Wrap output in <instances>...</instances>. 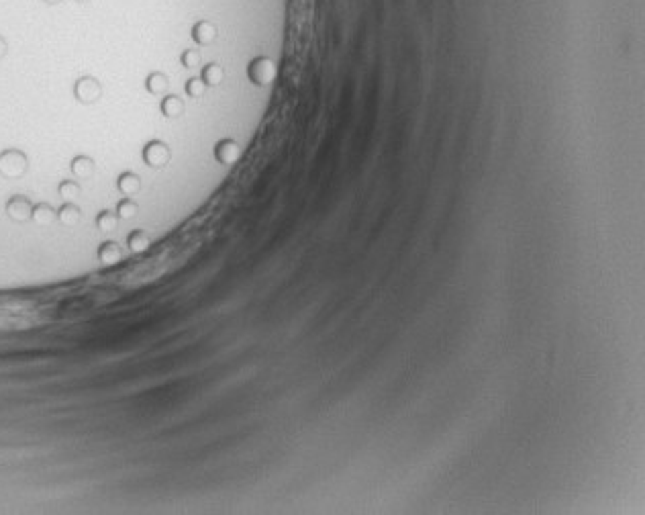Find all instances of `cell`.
<instances>
[{
    "instance_id": "1",
    "label": "cell",
    "mask_w": 645,
    "mask_h": 515,
    "mask_svg": "<svg viewBox=\"0 0 645 515\" xmlns=\"http://www.w3.org/2000/svg\"><path fill=\"white\" fill-rule=\"evenodd\" d=\"M29 170V158L25 152L16 150V148H8L4 152H0V176L8 178V180H16L21 176H25Z\"/></svg>"
},
{
    "instance_id": "2",
    "label": "cell",
    "mask_w": 645,
    "mask_h": 515,
    "mask_svg": "<svg viewBox=\"0 0 645 515\" xmlns=\"http://www.w3.org/2000/svg\"><path fill=\"white\" fill-rule=\"evenodd\" d=\"M276 74H278L276 64L270 58H266V56H259V58L251 60V64L247 66V76L255 86L272 84L276 80Z\"/></svg>"
},
{
    "instance_id": "3",
    "label": "cell",
    "mask_w": 645,
    "mask_h": 515,
    "mask_svg": "<svg viewBox=\"0 0 645 515\" xmlns=\"http://www.w3.org/2000/svg\"><path fill=\"white\" fill-rule=\"evenodd\" d=\"M141 158H143L145 166H150V168H163L169 162L172 154H169L167 144H163L161 139H152L143 146Z\"/></svg>"
},
{
    "instance_id": "4",
    "label": "cell",
    "mask_w": 645,
    "mask_h": 515,
    "mask_svg": "<svg viewBox=\"0 0 645 515\" xmlns=\"http://www.w3.org/2000/svg\"><path fill=\"white\" fill-rule=\"evenodd\" d=\"M74 96L82 104H94L102 96V86L92 76H82L74 84Z\"/></svg>"
},
{
    "instance_id": "5",
    "label": "cell",
    "mask_w": 645,
    "mask_h": 515,
    "mask_svg": "<svg viewBox=\"0 0 645 515\" xmlns=\"http://www.w3.org/2000/svg\"><path fill=\"white\" fill-rule=\"evenodd\" d=\"M6 215L16 221V223H25L31 219V213H33V203L29 196L25 194H14L6 201V207H4Z\"/></svg>"
},
{
    "instance_id": "6",
    "label": "cell",
    "mask_w": 645,
    "mask_h": 515,
    "mask_svg": "<svg viewBox=\"0 0 645 515\" xmlns=\"http://www.w3.org/2000/svg\"><path fill=\"white\" fill-rule=\"evenodd\" d=\"M215 158H217L219 164L231 166V164H235V162L242 158V148H239L237 141H233V139H221V141L215 146Z\"/></svg>"
},
{
    "instance_id": "7",
    "label": "cell",
    "mask_w": 645,
    "mask_h": 515,
    "mask_svg": "<svg viewBox=\"0 0 645 515\" xmlns=\"http://www.w3.org/2000/svg\"><path fill=\"white\" fill-rule=\"evenodd\" d=\"M192 39L198 45H211L217 39V27L211 21H198L192 27Z\"/></svg>"
},
{
    "instance_id": "8",
    "label": "cell",
    "mask_w": 645,
    "mask_h": 515,
    "mask_svg": "<svg viewBox=\"0 0 645 515\" xmlns=\"http://www.w3.org/2000/svg\"><path fill=\"white\" fill-rule=\"evenodd\" d=\"M117 188L123 196H133L141 190V178L135 172H123L117 178Z\"/></svg>"
},
{
    "instance_id": "9",
    "label": "cell",
    "mask_w": 645,
    "mask_h": 515,
    "mask_svg": "<svg viewBox=\"0 0 645 515\" xmlns=\"http://www.w3.org/2000/svg\"><path fill=\"white\" fill-rule=\"evenodd\" d=\"M31 219H33L37 225H41V227H49V225L58 219V211H56L49 203H37V205H33Z\"/></svg>"
},
{
    "instance_id": "10",
    "label": "cell",
    "mask_w": 645,
    "mask_h": 515,
    "mask_svg": "<svg viewBox=\"0 0 645 515\" xmlns=\"http://www.w3.org/2000/svg\"><path fill=\"white\" fill-rule=\"evenodd\" d=\"M96 256H98V262H102V264H106V266H113V264H117V262L123 258V250H121V246H119L117 242L106 240V242H102V244L98 246Z\"/></svg>"
},
{
    "instance_id": "11",
    "label": "cell",
    "mask_w": 645,
    "mask_h": 515,
    "mask_svg": "<svg viewBox=\"0 0 645 515\" xmlns=\"http://www.w3.org/2000/svg\"><path fill=\"white\" fill-rule=\"evenodd\" d=\"M160 111L163 117L167 119H178L180 115H184L186 106H184V100L176 94H165L160 102Z\"/></svg>"
},
{
    "instance_id": "12",
    "label": "cell",
    "mask_w": 645,
    "mask_h": 515,
    "mask_svg": "<svg viewBox=\"0 0 645 515\" xmlns=\"http://www.w3.org/2000/svg\"><path fill=\"white\" fill-rule=\"evenodd\" d=\"M70 170L78 180H88L94 174V160L90 156H76L70 162Z\"/></svg>"
},
{
    "instance_id": "13",
    "label": "cell",
    "mask_w": 645,
    "mask_h": 515,
    "mask_svg": "<svg viewBox=\"0 0 645 515\" xmlns=\"http://www.w3.org/2000/svg\"><path fill=\"white\" fill-rule=\"evenodd\" d=\"M80 207L74 205L72 201H66V203L58 209V219H60V223H64L66 227H74V225L80 221Z\"/></svg>"
},
{
    "instance_id": "14",
    "label": "cell",
    "mask_w": 645,
    "mask_h": 515,
    "mask_svg": "<svg viewBox=\"0 0 645 515\" xmlns=\"http://www.w3.org/2000/svg\"><path fill=\"white\" fill-rule=\"evenodd\" d=\"M127 246H129L131 252L141 254V252H145V250L152 246V240H150V236H148L145 231L135 229V231H131V233L127 236Z\"/></svg>"
},
{
    "instance_id": "15",
    "label": "cell",
    "mask_w": 645,
    "mask_h": 515,
    "mask_svg": "<svg viewBox=\"0 0 645 515\" xmlns=\"http://www.w3.org/2000/svg\"><path fill=\"white\" fill-rule=\"evenodd\" d=\"M167 86H169V80H167V76H165L163 72H152V74L145 78V88H148L150 94L161 96V94H165Z\"/></svg>"
},
{
    "instance_id": "16",
    "label": "cell",
    "mask_w": 645,
    "mask_h": 515,
    "mask_svg": "<svg viewBox=\"0 0 645 515\" xmlns=\"http://www.w3.org/2000/svg\"><path fill=\"white\" fill-rule=\"evenodd\" d=\"M200 78L204 80V84L207 86H217L225 80V70H223L219 64H209V66L202 68Z\"/></svg>"
},
{
    "instance_id": "17",
    "label": "cell",
    "mask_w": 645,
    "mask_h": 515,
    "mask_svg": "<svg viewBox=\"0 0 645 515\" xmlns=\"http://www.w3.org/2000/svg\"><path fill=\"white\" fill-rule=\"evenodd\" d=\"M119 223V215L113 213V211H100L96 215V227L100 231H113Z\"/></svg>"
},
{
    "instance_id": "18",
    "label": "cell",
    "mask_w": 645,
    "mask_h": 515,
    "mask_svg": "<svg viewBox=\"0 0 645 515\" xmlns=\"http://www.w3.org/2000/svg\"><path fill=\"white\" fill-rule=\"evenodd\" d=\"M137 211H139V207H137V203H135L131 196H125V198H121V201L117 203V215H119V219H131Z\"/></svg>"
},
{
    "instance_id": "19",
    "label": "cell",
    "mask_w": 645,
    "mask_h": 515,
    "mask_svg": "<svg viewBox=\"0 0 645 515\" xmlns=\"http://www.w3.org/2000/svg\"><path fill=\"white\" fill-rule=\"evenodd\" d=\"M58 192H60V196H62V198L72 201V198L80 196L82 186L76 182V180H62V182H60V186H58Z\"/></svg>"
},
{
    "instance_id": "20",
    "label": "cell",
    "mask_w": 645,
    "mask_h": 515,
    "mask_svg": "<svg viewBox=\"0 0 645 515\" xmlns=\"http://www.w3.org/2000/svg\"><path fill=\"white\" fill-rule=\"evenodd\" d=\"M204 92H207V84H204L202 78H190V80L186 82V94H188V96L200 98Z\"/></svg>"
},
{
    "instance_id": "21",
    "label": "cell",
    "mask_w": 645,
    "mask_h": 515,
    "mask_svg": "<svg viewBox=\"0 0 645 515\" xmlns=\"http://www.w3.org/2000/svg\"><path fill=\"white\" fill-rule=\"evenodd\" d=\"M200 52L198 49H184V54L180 56V62L184 68H196L200 66Z\"/></svg>"
},
{
    "instance_id": "22",
    "label": "cell",
    "mask_w": 645,
    "mask_h": 515,
    "mask_svg": "<svg viewBox=\"0 0 645 515\" xmlns=\"http://www.w3.org/2000/svg\"><path fill=\"white\" fill-rule=\"evenodd\" d=\"M6 54H8V43H6V39L0 35V60H2Z\"/></svg>"
},
{
    "instance_id": "23",
    "label": "cell",
    "mask_w": 645,
    "mask_h": 515,
    "mask_svg": "<svg viewBox=\"0 0 645 515\" xmlns=\"http://www.w3.org/2000/svg\"><path fill=\"white\" fill-rule=\"evenodd\" d=\"M45 4H60V2H64V0H43Z\"/></svg>"
},
{
    "instance_id": "24",
    "label": "cell",
    "mask_w": 645,
    "mask_h": 515,
    "mask_svg": "<svg viewBox=\"0 0 645 515\" xmlns=\"http://www.w3.org/2000/svg\"><path fill=\"white\" fill-rule=\"evenodd\" d=\"M78 2H80V4H86V2H90V0H78Z\"/></svg>"
}]
</instances>
